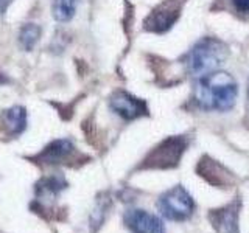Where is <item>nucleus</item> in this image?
I'll list each match as a JSON object with an SVG mask.
<instances>
[{
    "label": "nucleus",
    "mask_w": 249,
    "mask_h": 233,
    "mask_svg": "<svg viewBox=\"0 0 249 233\" xmlns=\"http://www.w3.org/2000/svg\"><path fill=\"white\" fill-rule=\"evenodd\" d=\"M238 97V84L228 72H215L198 78L193 100L202 111L226 112L233 107Z\"/></svg>",
    "instance_id": "1"
},
{
    "label": "nucleus",
    "mask_w": 249,
    "mask_h": 233,
    "mask_svg": "<svg viewBox=\"0 0 249 233\" xmlns=\"http://www.w3.org/2000/svg\"><path fill=\"white\" fill-rule=\"evenodd\" d=\"M228 45L216 37H202L185 56V67L190 75L201 78L220 68L228 59Z\"/></svg>",
    "instance_id": "2"
},
{
    "label": "nucleus",
    "mask_w": 249,
    "mask_h": 233,
    "mask_svg": "<svg viewBox=\"0 0 249 233\" xmlns=\"http://www.w3.org/2000/svg\"><path fill=\"white\" fill-rule=\"evenodd\" d=\"M187 138L182 135L168 137L160 142L150 154L143 159V163L140 168L146 169H167L178 166L179 160L187 150Z\"/></svg>",
    "instance_id": "3"
},
{
    "label": "nucleus",
    "mask_w": 249,
    "mask_h": 233,
    "mask_svg": "<svg viewBox=\"0 0 249 233\" xmlns=\"http://www.w3.org/2000/svg\"><path fill=\"white\" fill-rule=\"evenodd\" d=\"M158 208L170 221H185L195 212V200L182 185H176L159 198Z\"/></svg>",
    "instance_id": "4"
},
{
    "label": "nucleus",
    "mask_w": 249,
    "mask_h": 233,
    "mask_svg": "<svg viewBox=\"0 0 249 233\" xmlns=\"http://www.w3.org/2000/svg\"><path fill=\"white\" fill-rule=\"evenodd\" d=\"M185 0H165L148 14L143 22V28L151 33H165L175 25L182 11Z\"/></svg>",
    "instance_id": "5"
},
{
    "label": "nucleus",
    "mask_w": 249,
    "mask_h": 233,
    "mask_svg": "<svg viewBox=\"0 0 249 233\" xmlns=\"http://www.w3.org/2000/svg\"><path fill=\"white\" fill-rule=\"evenodd\" d=\"M109 107L120 115L123 120H136L140 116L148 115V106L143 100H140L124 90L114 92L109 98Z\"/></svg>",
    "instance_id": "6"
},
{
    "label": "nucleus",
    "mask_w": 249,
    "mask_h": 233,
    "mask_svg": "<svg viewBox=\"0 0 249 233\" xmlns=\"http://www.w3.org/2000/svg\"><path fill=\"white\" fill-rule=\"evenodd\" d=\"M124 225L132 233H165L160 217L142 208H131L123 216Z\"/></svg>",
    "instance_id": "7"
},
{
    "label": "nucleus",
    "mask_w": 249,
    "mask_h": 233,
    "mask_svg": "<svg viewBox=\"0 0 249 233\" xmlns=\"http://www.w3.org/2000/svg\"><path fill=\"white\" fill-rule=\"evenodd\" d=\"M238 215L240 200H233L221 208L210 210V224L218 233H238Z\"/></svg>",
    "instance_id": "8"
},
{
    "label": "nucleus",
    "mask_w": 249,
    "mask_h": 233,
    "mask_svg": "<svg viewBox=\"0 0 249 233\" xmlns=\"http://www.w3.org/2000/svg\"><path fill=\"white\" fill-rule=\"evenodd\" d=\"M196 171L201 177H204L206 181L213 185V186H220V188H226V186H229L233 183V177L232 174L229 173L228 169H226L223 165H220L216 160L210 159V157H202L201 162L198 163L196 166Z\"/></svg>",
    "instance_id": "9"
},
{
    "label": "nucleus",
    "mask_w": 249,
    "mask_h": 233,
    "mask_svg": "<svg viewBox=\"0 0 249 233\" xmlns=\"http://www.w3.org/2000/svg\"><path fill=\"white\" fill-rule=\"evenodd\" d=\"M73 151H75V148L70 140H66V138L54 140V142H52L37 155L36 160L45 163V165H53V163H61L62 160H66Z\"/></svg>",
    "instance_id": "10"
},
{
    "label": "nucleus",
    "mask_w": 249,
    "mask_h": 233,
    "mask_svg": "<svg viewBox=\"0 0 249 233\" xmlns=\"http://www.w3.org/2000/svg\"><path fill=\"white\" fill-rule=\"evenodd\" d=\"M2 124L5 126L6 132L11 135H19L23 129L27 128V112L25 107L13 106L2 115Z\"/></svg>",
    "instance_id": "11"
},
{
    "label": "nucleus",
    "mask_w": 249,
    "mask_h": 233,
    "mask_svg": "<svg viewBox=\"0 0 249 233\" xmlns=\"http://www.w3.org/2000/svg\"><path fill=\"white\" fill-rule=\"evenodd\" d=\"M67 186V182L62 176H49L44 177L41 182L36 185V196L37 199H53L59 191Z\"/></svg>",
    "instance_id": "12"
},
{
    "label": "nucleus",
    "mask_w": 249,
    "mask_h": 233,
    "mask_svg": "<svg viewBox=\"0 0 249 233\" xmlns=\"http://www.w3.org/2000/svg\"><path fill=\"white\" fill-rule=\"evenodd\" d=\"M41 27L36 23H25L19 31V44L25 51H31L41 39Z\"/></svg>",
    "instance_id": "13"
},
{
    "label": "nucleus",
    "mask_w": 249,
    "mask_h": 233,
    "mask_svg": "<svg viewBox=\"0 0 249 233\" xmlns=\"http://www.w3.org/2000/svg\"><path fill=\"white\" fill-rule=\"evenodd\" d=\"M78 0H53V17L58 22H69L75 16Z\"/></svg>",
    "instance_id": "14"
},
{
    "label": "nucleus",
    "mask_w": 249,
    "mask_h": 233,
    "mask_svg": "<svg viewBox=\"0 0 249 233\" xmlns=\"http://www.w3.org/2000/svg\"><path fill=\"white\" fill-rule=\"evenodd\" d=\"M233 8L241 14H249V0H231Z\"/></svg>",
    "instance_id": "15"
},
{
    "label": "nucleus",
    "mask_w": 249,
    "mask_h": 233,
    "mask_svg": "<svg viewBox=\"0 0 249 233\" xmlns=\"http://www.w3.org/2000/svg\"><path fill=\"white\" fill-rule=\"evenodd\" d=\"M13 3V0H0V14H3L6 11V8Z\"/></svg>",
    "instance_id": "16"
}]
</instances>
